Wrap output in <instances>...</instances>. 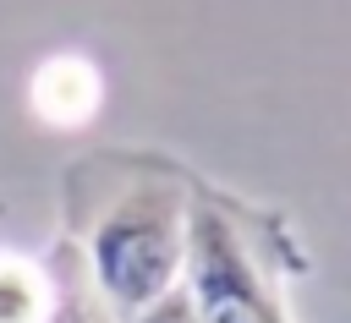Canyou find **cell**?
<instances>
[{"label":"cell","instance_id":"cell-3","mask_svg":"<svg viewBox=\"0 0 351 323\" xmlns=\"http://www.w3.org/2000/svg\"><path fill=\"white\" fill-rule=\"evenodd\" d=\"M99 71L82 60V55H55V60H44L38 71H33V88H27V99H33V115L38 120H49V126H77V120H88L93 109H99Z\"/></svg>","mask_w":351,"mask_h":323},{"label":"cell","instance_id":"cell-4","mask_svg":"<svg viewBox=\"0 0 351 323\" xmlns=\"http://www.w3.org/2000/svg\"><path fill=\"white\" fill-rule=\"evenodd\" d=\"M115 323H203V318H197V307H192V290L176 279L170 290H159L154 301H143L137 312H126V318H115Z\"/></svg>","mask_w":351,"mask_h":323},{"label":"cell","instance_id":"cell-2","mask_svg":"<svg viewBox=\"0 0 351 323\" xmlns=\"http://www.w3.org/2000/svg\"><path fill=\"white\" fill-rule=\"evenodd\" d=\"M181 285L203 323H291L269 246H258L247 214L208 186H192Z\"/></svg>","mask_w":351,"mask_h":323},{"label":"cell","instance_id":"cell-1","mask_svg":"<svg viewBox=\"0 0 351 323\" xmlns=\"http://www.w3.org/2000/svg\"><path fill=\"white\" fill-rule=\"evenodd\" d=\"M66 246L115 318L170 290L186 268L192 181L143 153H88L66 170Z\"/></svg>","mask_w":351,"mask_h":323}]
</instances>
